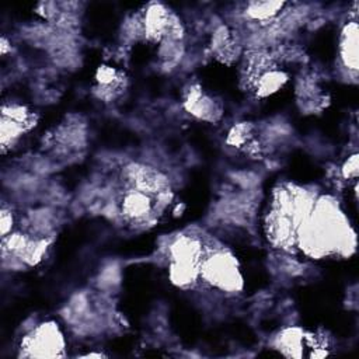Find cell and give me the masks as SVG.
<instances>
[{"label": "cell", "instance_id": "6da1fadb", "mask_svg": "<svg viewBox=\"0 0 359 359\" xmlns=\"http://www.w3.org/2000/svg\"><path fill=\"white\" fill-rule=\"evenodd\" d=\"M297 245L311 258L346 252L355 238L349 224L331 198H320L297 230Z\"/></svg>", "mask_w": 359, "mask_h": 359}, {"label": "cell", "instance_id": "7a4b0ae2", "mask_svg": "<svg viewBox=\"0 0 359 359\" xmlns=\"http://www.w3.org/2000/svg\"><path fill=\"white\" fill-rule=\"evenodd\" d=\"M201 280L226 293L243 289V275L236 257L223 248L205 250L199 265Z\"/></svg>", "mask_w": 359, "mask_h": 359}, {"label": "cell", "instance_id": "3957f363", "mask_svg": "<svg viewBox=\"0 0 359 359\" xmlns=\"http://www.w3.org/2000/svg\"><path fill=\"white\" fill-rule=\"evenodd\" d=\"M65 337L53 321H46L32 328L22 337L20 356L24 358H59L65 356Z\"/></svg>", "mask_w": 359, "mask_h": 359}, {"label": "cell", "instance_id": "277c9868", "mask_svg": "<svg viewBox=\"0 0 359 359\" xmlns=\"http://www.w3.org/2000/svg\"><path fill=\"white\" fill-rule=\"evenodd\" d=\"M122 180L128 188L137 189L153 198L171 191L168 177L164 172L140 163L126 164L122 170Z\"/></svg>", "mask_w": 359, "mask_h": 359}, {"label": "cell", "instance_id": "5b68a950", "mask_svg": "<svg viewBox=\"0 0 359 359\" xmlns=\"http://www.w3.org/2000/svg\"><path fill=\"white\" fill-rule=\"evenodd\" d=\"M156 198L140 192L137 189L126 188L121 199V215L122 217L136 227L153 226L157 217Z\"/></svg>", "mask_w": 359, "mask_h": 359}, {"label": "cell", "instance_id": "8992f818", "mask_svg": "<svg viewBox=\"0 0 359 359\" xmlns=\"http://www.w3.org/2000/svg\"><path fill=\"white\" fill-rule=\"evenodd\" d=\"M182 105L188 114L199 121L215 123L222 119L223 105L208 94L198 83L188 84L182 94Z\"/></svg>", "mask_w": 359, "mask_h": 359}, {"label": "cell", "instance_id": "52a82bcc", "mask_svg": "<svg viewBox=\"0 0 359 359\" xmlns=\"http://www.w3.org/2000/svg\"><path fill=\"white\" fill-rule=\"evenodd\" d=\"M128 80L122 70L111 65H102L95 72L94 94L102 101L116 100L126 88Z\"/></svg>", "mask_w": 359, "mask_h": 359}, {"label": "cell", "instance_id": "ba28073f", "mask_svg": "<svg viewBox=\"0 0 359 359\" xmlns=\"http://www.w3.org/2000/svg\"><path fill=\"white\" fill-rule=\"evenodd\" d=\"M203 243L189 234L178 236L168 247V257L170 262H180L188 265H201V261L205 254Z\"/></svg>", "mask_w": 359, "mask_h": 359}, {"label": "cell", "instance_id": "9c48e42d", "mask_svg": "<svg viewBox=\"0 0 359 359\" xmlns=\"http://www.w3.org/2000/svg\"><path fill=\"white\" fill-rule=\"evenodd\" d=\"M170 14L171 11L161 3H150L146 6L142 14V21L144 38L147 41L160 43L164 39Z\"/></svg>", "mask_w": 359, "mask_h": 359}, {"label": "cell", "instance_id": "30bf717a", "mask_svg": "<svg viewBox=\"0 0 359 359\" xmlns=\"http://www.w3.org/2000/svg\"><path fill=\"white\" fill-rule=\"evenodd\" d=\"M358 22L356 20L348 21L339 35L338 55L342 66L348 70V74L356 77L358 73Z\"/></svg>", "mask_w": 359, "mask_h": 359}, {"label": "cell", "instance_id": "8fae6325", "mask_svg": "<svg viewBox=\"0 0 359 359\" xmlns=\"http://www.w3.org/2000/svg\"><path fill=\"white\" fill-rule=\"evenodd\" d=\"M311 342L313 337L306 334L299 327L283 328L273 339V345L278 351H280L286 356L293 358H300L304 348H311Z\"/></svg>", "mask_w": 359, "mask_h": 359}, {"label": "cell", "instance_id": "7c38bea8", "mask_svg": "<svg viewBox=\"0 0 359 359\" xmlns=\"http://www.w3.org/2000/svg\"><path fill=\"white\" fill-rule=\"evenodd\" d=\"M289 81V74L278 65L262 72L248 87L247 90L254 93L257 98H266L278 93Z\"/></svg>", "mask_w": 359, "mask_h": 359}, {"label": "cell", "instance_id": "4fadbf2b", "mask_svg": "<svg viewBox=\"0 0 359 359\" xmlns=\"http://www.w3.org/2000/svg\"><path fill=\"white\" fill-rule=\"evenodd\" d=\"M212 50L215 56L224 62V63H231L234 59L238 56V48L237 43L234 42L231 32L227 29V27L220 25L213 36H212Z\"/></svg>", "mask_w": 359, "mask_h": 359}, {"label": "cell", "instance_id": "5bb4252c", "mask_svg": "<svg viewBox=\"0 0 359 359\" xmlns=\"http://www.w3.org/2000/svg\"><path fill=\"white\" fill-rule=\"evenodd\" d=\"M286 3L283 1H250L245 6L244 14L248 20L259 24H268L273 21L280 11H283Z\"/></svg>", "mask_w": 359, "mask_h": 359}, {"label": "cell", "instance_id": "9a60e30c", "mask_svg": "<svg viewBox=\"0 0 359 359\" xmlns=\"http://www.w3.org/2000/svg\"><path fill=\"white\" fill-rule=\"evenodd\" d=\"M168 276L171 282L181 289H191L198 280H201L199 266L180 262H170Z\"/></svg>", "mask_w": 359, "mask_h": 359}, {"label": "cell", "instance_id": "2e32d148", "mask_svg": "<svg viewBox=\"0 0 359 359\" xmlns=\"http://www.w3.org/2000/svg\"><path fill=\"white\" fill-rule=\"evenodd\" d=\"M255 137V126L251 122H238L227 133L226 142L237 149L245 150Z\"/></svg>", "mask_w": 359, "mask_h": 359}, {"label": "cell", "instance_id": "e0dca14e", "mask_svg": "<svg viewBox=\"0 0 359 359\" xmlns=\"http://www.w3.org/2000/svg\"><path fill=\"white\" fill-rule=\"evenodd\" d=\"M1 116L10 118L11 121L22 125L27 130L36 125V115L20 104H4L1 107Z\"/></svg>", "mask_w": 359, "mask_h": 359}, {"label": "cell", "instance_id": "ac0fdd59", "mask_svg": "<svg viewBox=\"0 0 359 359\" xmlns=\"http://www.w3.org/2000/svg\"><path fill=\"white\" fill-rule=\"evenodd\" d=\"M25 132H27V129L22 125L11 121L10 118L1 116V121H0V142H1L3 153H6L8 149H11L15 144V142L20 139V136Z\"/></svg>", "mask_w": 359, "mask_h": 359}, {"label": "cell", "instance_id": "d6986e66", "mask_svg": "<svg viewBox=\"0 0 359 359\" xmlns=\"http://www.w3.org/2000/svg\"><path fill=\"white\" fill-rule=\"evenodd\" d=\"M358 171H359V160H358V153H353L351 154L341 165L339 168V172H341V177L344 180H352V181H356L358 178Z\"/></svg>", "mask_w": 359, "mask_h": 359}, {"label": "cell", "instance_id": "ffe728a7", "mask_svg": "<svg viewBox=\"0 0 359 359\" xmlns=\"http://www.w3.org/2000/svg\"><path fill=\"white\" fill-rule=\"evenodd\" d=\"M14 224V219H13V213L11 210H8L6 206L1 208V215H0V229H1V237L7 236L8 233H11Z\"/></svg>", "mask_w": 359, "mask_h": 359}]
</instances>
